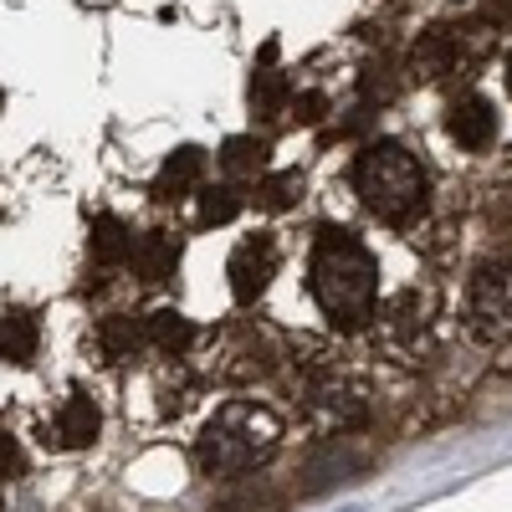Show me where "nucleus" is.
Segmentation results:
<instances>
[{
  "label": "nucleus",
  "instance_id": "f257e3e1",
  "mask_svg": "<svg viewBox=\"0 0 512 512\" xmlns=\"http://www.w3.org/2000/svg\"><path fill=\"white\" fill-rule=\"evenodd\" d=\"M308 282L318 308L338 323V328H364L374 318L379 303V262L369 256V246L349 231H323L313 246V262H308Z\"/></svg>",
  "mask_w": 512,
  "mask_h": 512
},
{
  "label": "nucleus",
  "instance_id": "f03ea898",
  "mask_svg": "<svg viewBox=\"0 0 512 512\" xmlns=\"http://www.w3.org/2000/svg\"><path fill=\"white\" fill-rule=\"evenodd\" d=\"M277 441H282V420L267 405L236 400L200 431L195 461L205 477H241L251 466H262L277 451Z\"/></svg>",
  "mask_w": 512,
  "mask_h": 512
},
{
  "label": "nucleus",
  "instance_id": "7ed1b4c3",
  "mask_svg": "<svg viewBox=\"0 0 512 512\" xmlns=\"http://www.w3.org/2000/svg\"><path fill=\"white\" fill-rule=\"evenodd\" d=\"M354 190H359V200L374 210L379 221L405 226V221H415L425 210V190L431 185H425V169H420V159L405 144L379 139V144H369L354 159Z\"/></svg>",
  "mask_w": 512,
  "mask_h": 512
},
{
  "label": "nucleus",
  "instance_id": "20e7f679",
  "mask_svg": "<svg viewBox=\"0 0 512 512\" xmlns=\"http://www.w3.org/2000/svg\"><path fill=\"white\" fill-rule=\"evenodd\" d=\"M466 328L482 344H507L512 338V262L477 267L472 287H466Z\"/></svg>",
  "mask_w": 512,
  "mask_h": 512
},
{
  "label": "nucleus",
  "instance_id": "39448f33",
  "mask_svg": "<svg viewBox=\"0 0 512 512\" xmlns=\"http://www.w3.org/2000/svg\"><path fill=\"white\" fill-rule=\"evenodd\" d=\"M231 292H236V303H256V297L267 292V282L277 277V246L272 236H246L236 251H231Z\"/></svg>",
  "mask_w": 512,
  "mask_h": 512
},
{
  "label": "nucleus",
  "instance_id": "423d86ee",
  "mask_svg": "<svg viewBox=\"0 0 512 512\" xmlns=\"http://www.w3.org/2000/svg\"><path fill=\"white\" fill-rule=\"evenodd\" d=\"M446 134H451L461 149H492V139H497V113H492V103L477 98V93L456 98L451 113H446Z\"/></svg>",
  "mask_w": 512,
  "mask_h": 512
},
{
  "label": "nucleus",
  "instance_id": "0eeeda50",
  "mask_svg": "<svg viewBox=\"0 0 512 512\" xmlns=\"http://www.w3.org/2000/svg\"><path fill=\"white\" fill-rule=\"evenodd\" d=\"M205 180V154L200 149H175L164 164H159V175H154V200H180L185 190H195Z\"/></svg>",
  "mask_w": 512,
  "mask_h": 512
},
{
  "label": "nucleus",
  "instance_id": "6e6552de",
  "mask_svg": "<svg viewBox=\"0 0 512 512\" xmlns=\"http://www.w3.org/2000/svg\"><path fill=\"white\" fill-rule=\"evenodd\" d=\"M149 344V318H134V313H113V318H103V328H98V349L108 354V359H134L139 349Z\"/></svg>",
  "mask_w": 512,
  "mask_h": 512
},
{
  "label": "nucleus",
  "instance_id": "1a4fd4ad",
  "mask_svg": "<svg viewBox=\"0 0 512 512\" xmlns=\"http://www.w3.org/2000/svg\"><path fill=\"white\" fill-rule=\"evenodd\" d=\"M98 425H103V415H98V405H93L88 395H67V405L57 410V436H62V446H72V451L93 446V441H98Z\"/></svg>",
  "mask_w": 512,
  "mask_h": 512
},
{
  "label": "nucleus",
  "instance_id": "9d476101",
  "mask_svg": "<svg viewBox=\"0 0 512 512\" xmlns=\"http://www.w3.org/2000/svg\"><path fill=\"white\" fill-rule=\"evenodd\" d=\"M175 262H180V246L164 231H149V236L134 241V267H139L144 282H169L175 277Z\"/></svg>",
  "mask_w": 512,
  "mask_h": 512
},
{
  "label": "nucleus",
  "instance_id": "9b49d317",
  "mask_svg": "<svg viewBox=\"0 0 512 512\" xmlns=\"http://www.w3.org/2000/svg\"><path fill=\"white\" fill-rule=\"evenodd\" d=\"M272 57H277V47H267L262 67L251 72V113H262V118H277L282 103H287V77L272 67Z\"/></svg>",
  "mask_w": 512,
  "mask_h": 512
},
{
  "label": "nucleus",
  "instance_id": "f8f14e48",
  "mask_svg": "<svg viewBox=\"0 0 512 512\" xmlns=\"http://www.w3.org/2000/svg\"><path fill=\"white\" fill-rule=\"evenodd\" d=\"M88 246H93V262H98V267H118V262H128V256H134V236H128V226H123L118 216H98Z\"/></svg>",
  "mask_w": 512,
  "mask_h": 512
},
{
  "label": "nucleus",
  "instance_id": "ddd939ff",
  "mask_svg": "<svg viewBox=\"0 0 512 512\" xmlns=\"http://www.w3.org/2000/svg\"><path fill=\"white\" fill-rule=\"evenodd\" d=\"M41 344V333H36V318L31 313H0V359H11V364H26Z\"/></svg>",
  "mask_w": 512,
  "mask_h": 512
},
{
  "label": "nucleus",
  "instance_id": "4468645a",
  "mask_svg": "<svg viewBox=\"0 0 512 512\" xmlns=\"http://www.w3.org/2000/svg\"><path fill=\"white\" fill-rule=\"evenodd\" d=\"M318 415L333 425V431H349V425H364L369 405L359 390H338V384H328V390L318 395Z\"/></svg>",
  "mask_w": 512,
  "mask_h": 512
},
{
  "label": "nucleus",
  "instance_id": "2eb2a0df",
  "mask_svg": "<svg viewBox=\"0 0 512 512\" xmlns=\"http://www.w3.org/2000/svg\"><path fill=\"white\" fill-rule=\"evenodd\" d=\"M190 338H195V328H190V318H185L180 308H159V313L149 318V344L164 349V354L190 349Z\"/></svg>",
  "mask_w": 512,
  "mask_h": 512
},
{
  "label": "nucleus",
  "instance_id": "dca6fc26",
  "mask_svg": "<svg viewBox=\"0 0 512 512\" xmlns=\"http://www.w3.org/2000/svg\"><path fill=\"white\" fill-rule=\"evenodd\" d=\"M262 164H267V144H262V139L236 134V139H226V144H221V169H226L231 180H246V175H256Z\"/></svg>",
  "mask_w": 512,
  "mask_h": 512
},
{
  "label": "nucleus",
  "instance_id": "f3484780",
  "mask_svg": "<svg viewBox=\"0 0 512 512\" xmlns=\"http://www.w3.org/2000/svg\"><path fill=\"white\" fill-rule=\"evenodd\" d=\"M236 210H241V190L236 185L200 190V226H226V221H236Z\"/></svg>",
  "mask_w": 512,
  "mask_h": 512
},
{
  "label": "nucleus",
  "instance_id": "a211bd4d",
  "mask_svg": "<svg viewBox=\"0 0 512 512\" xmlns=\"http://www.w3.org/2000/svg\"><path fill=\"white\" fill-rule=\"evenodd\" d=\"M256 200H262L267 210H287V205H297V200H303V175H297V169L267 175V180H262V190H256Z\"/></svg>",
  "mask_w": 512,
  "mask_h": 512
},
{
  "label": "nucleus",
  "instance_id": "6ab92c4d",
  "mask_svg": "<svg viewBox=\"0 0 512 512\" xmlns=\"http://www.w3.org/2000/svg\"><path fill=\"white\" fill-rule=\"evenodd\" d=\"M451 52H456L451 36H446V31H431V36L415 47V72H420V77H441V72L451 67Z\"/></svg>",
  "mask_w": 512,
  "mask_h": 512
},
{
  "label": "nucleus",
  "instance_id": "aec40b11",
  "mask_svg": "<svg viewBox=\"0 0 512 512\" xmlns=\"http://www.w3.org/2000/svg\"><path fill=\"white\" fill-rule=\"evenodd\" d=\"M364 466V456H338V446L328 451V456H318L313 466H308V487H328L333 477H344V472H359Z\"/></svg>",
  "mask_w": 512,
  "mask_h": 512
},
{
  "label": "nucleus",
  "instance_id": "412c9836",
  "mask_svg": "<svg viewBox=\"0 0 512 512\" xmlns=\"http://www.w3.org/2000/svg\"><path fill=\"white\" fill-rule=\"evenodd\" d=\"M26 472V451L6 436V441H0V477H21Z\"/></svg>",
  "mask_w": 512,
  "mask_h": 512
},
{
  "label": "nucleus",
  "instance_id": "4be33fe9",
  "mask_svg": "<svg viewBox=\"0 0 512 512\" xmlns=\"http://www.w3.org/2000/svg\"><path fill=\"white\" fill-rule=\"evenodd\" d=\"M297 118L318 123V118H323V98H318V93H303V98H297Z\"/></svg>",
  "mask_w": 512,
  "mask_h": 512
},
{
  "label": "nucleus",
  "instance_id": "5701e85b",
  "mask_svg": "<svg viewBox=\"0 0 512 512\" xmlns=\"http://www.w3.org/2000/svg\"><path fill=\"white\" fill-rule=\"evenodd\" d=\"M507 88H512V62H507Z\"/></svg>",
  "mask_w": 512,
  "mask_h": 512
},
{
  "label": "nucleus",
  "instance_id": "b1692460",
  "mask_svg": "<svg viewBox=\"0 0 512 512\" xmlns=\"http://www.w3.org/2000/svg\"><path fill=\"white\" fill-rule=\"evenodd\" d=\"M0 512H6V497H0Z\"/></svg>",
  "mask_w": 512,
  "mask_h": 512
},
{
  "label": "nucleus",
  "instance_id": "393cba45",
  "mask_svg": "<svg viewBox=\"0 0 512 512\" xmlns=\"http://www.w3.org/2000/svg\"><path fill=\"white\" fill-rule=\"evenodd\" d=\"M0 103H6V93H0Z\"/></svg>",
  "mask_w": 512,
  "mask_h": 512
}]
</instances>
